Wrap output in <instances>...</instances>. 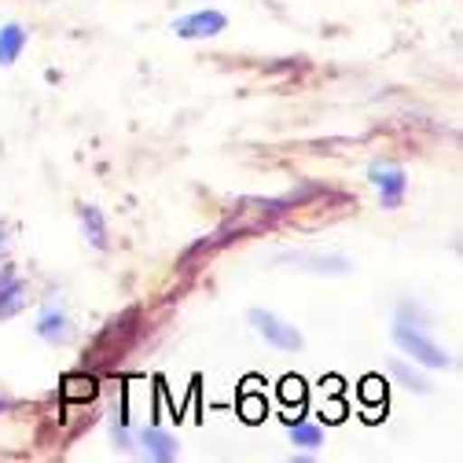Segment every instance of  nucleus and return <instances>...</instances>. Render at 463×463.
Returning a JSON list of instances; mask_svg holds the SVG:
<instances>
[{
	"mask_svg": "<svg viewBox=\"0 0 463 463\" xmlns=\"http://www.w3.org/2000/svg\"><path fill=\"white\" fill-rule=\"evenodd\" d=\"M250 324H254V331H258L269 345H276V350H283V354H298L302 345H306L302 331H298L295 324H287L283 317H276V313L250 309Z\"/></svg>",
	"mask_w": 463,
	"mask_h": 463,
	"instance_id": "nucleus-2",
	"label": "nucleus"
},
{
	"mask_svg": "<svg viewBox=\"0 0 463 463\" xmlns=\"http://www.w3.org/2000/svg\"><path fill=\"white\" fill-rule=\"evenodd\" d=\"M12 279H15V272H12L8 265H5V269H0V291H5V287H8Z\"/></svg>",
	"mask_w": 463,
	"mask_h": 463,
	"instance_id": "nucleus-18",
	"label": "nucleus"
},
{
	"mask_svg": "<svg viewBox=\"0 0 463 463\" xmlns=\"http://www.w3.org/2000/svg\"><path fill=\"white\" fill-rule=\"evenodd\" d=\"M240 412H243L247 423H261L265 420V401L261 397H243L240 401Z\"/></svg>",
	"mask_w": 463,
	"mask_h": 463,
	"instance_id": "nucleus-16",
	"label": "nucleus"
},
{
	"mask_svg": "<svg viewBox=\"0 0 463 463\" xmlns=\"http://www.w3.org/2000/svg\"><path fill=\"white\" fill-rule=\"evenodd\" d=\"M26 41H30V33H26L23 23H5L0 26V67H12L23 55Z\"/></svg>",
	"mask_w": 463,
	"mask_h": 463,
	"instance_id": "nucleus-7",
	"label": "nucleus"
},
{
	"mask_svg": "<svg viewBox=\"0 0 463 463\" xmlns=\"http://www.w3.org/2000/svg\"><path fill=\"white\" fill-rule=\"evenodd\" d=\"M279 261L298 265L302 272H317V276H345V272H350V258H345V254H309V250H298V254H279Z\"/></svg>",
	"mask_w": 463,
	"mask_h": 463,
	"instance_id": "nucleus-5",
	"label": "nucleus"
},
{
	"mask_svg": "<svg viewBox=\"0 0 463 463\" xmlns=\"http://www.w3.org/2000/svg\"><path fill=\"white\" fill-rule=\"evenodd\" d=\"M393 345L397 350H404V357H412L416 364H423V368H449L452 364V357L441 350L438 342H430L420 327H412L409 320H397L393 324Z\"/></svg>",
	"mask_w": 463,
	"mask_h": 463,
	"instance_id": "nucleus-1",
	"label": "nucleus"
},
{
	"mask_svg": "<svg viewBox=\"0 0 463 463\" xmlns=\"http://www.w3.org/2000/svg\"><path fill=\"white\" fill-rule=\"evenodd\" d=\"M279 397H283L287 404H298V409H302V401H306V383H302L298 375H287V379L279 383Z\"/></svg>",
	"mask_w": 463,
	"mask_h": 463,
	"instance_id": "nucleus-14",
	"label": "nucleus"
},
{
	"mask_svg": "<svg viewBox=\"0 0 463 463\" xmlns=\"http://www.w3.org/2000/svg\"><path fill=\"white\" fill-rule=\"evenodd\" d=\"M140 445H144L147 459H155V463H169V459H177V441H173L165 430H158V427L140 430Z\"/></svg>",
	"mask_w": 463,
	"mask_h": 463,
	"instance_id": "nucleus-8",
	"label": "nucleus"
},
{
	"mask_svg": "<svg viewBox=\"0 0 463 463\" xmlns=\"http://www.w3.org/2000/svg\"><path fill=\"white\" fill-rule=\"evenodd\" d=\"M291 427V441L298 445V449H320L324 445V430H320V423H309V420H295V423H287Z\"/></svg>",
	"mask_w": 463,
	"mask_h": 463,
	"instance_id": "nucleus-12",
	"label": "nucleus"
},
{
	"mask_svg": "<svg viewBox=\"0 0 463 463\" xmlns=\"http://www.w3.org/2000/svg\"><path fill=\"white\" fill-rule=\"evenodd\" d=\"M368 177H372V184H375V192H379V203H383L386 210H397V206L404 203V192H409V177H404L401 165H393V162H375V165L368 169Z\"/></svg>",
	"mask_w": 463,
	"mask_h": 463,
	"instance_id": "nucleus-3",
	"label": "nucleus"
},
{
	"mask_svg": "<svg viewBox=\"0 0 463 463\" xmlns=\"http://www.w3.org/2000/svg\"><path fill=\"white\" fill-rule=\"evenodd\" d=\"M320 386H324V393H331V397H335V393H338V390H342V383H338V379H335V375H331V379H324V383H320Z\"/></svg>",
	"mask_w": 463,
	"mask_h": 463,
	"instance_id": "nucleus-17",
	"label": "nucleus"
},
{
	"mask_svg": "<svg viewBox=\"0 0 463 463\" xmlns=\"http://www.w3.org/2000/svg\"><path fill=\"white\" fill-rule=\"evenodd\" d=\"M33 331H37V338H44L48 345H63V342L71 338V320H67V313H63L60 306H48V309L37 317Z\"/></svg>",
	"mask_w": 463,
	"mask_h": 463,
	"instance_id": "nucleus-6",
	"label": "nucleus"
},
{
	"mask_svg": "<svg viewBox=\"0 0 463 463\" xmlns=\"http://www.w3.org/2000/svg\"><path fill=\"white\" fill-rule=\"evenodd\" d=\"M390 375H393L397 383H404L409 390H420V393H427V390H430V383H427V379H423L416 368L404 364V361H393V364H390Z\"/></svg>",
	"mask_w": 463,
	"mask_h": 463,
	"instance_id": "nucleus-13",
	"label": "nucleus"
},
{
	"mask_svg": "<svg viewBox=\"0 0 463 463\" xmlns=\"http://www.w3.org/2000/svg\"><path fill=\"white\" fill-rule=\"evenodd\" d=\"M26 306H30V283L26 279H12L5 291H0V320H12Z\"/></svg>",
	"mask_w": 463,
	"mask_h": 463,
	"instance_id": "nucleus-9",
	"label": "nucleus"
},
{
	"mask_svg": "<svg viewBox=\"0 0 463 463\" xmlns=\"http://www.w3.org/2000/svg\"><path fill=\"white\" fill-rule=\"evenodd\" d=\"M78 217H81V228H85V240L96 250H107V221H103V210L99 206H81Z\"/></svg>",
	"mask_w": 463,
	"mask_h": 463,
	"instance_id": "nucleus-10",
	"label": "nucleus"
},
{
	"mask_svg": "<svg viewBox=\"0 0 463 463\" xmlns=\"http://www.w3.org/2000/svg\"><path fill=\"white\" fill-rule=\"evenodd\" d=\"M224 26H228V15H224V12L203 8V12H192V15H184V19L173 23V33L184 37V41H206V37L224 33Z\"/></svg>",
	"mask_w": 463,
	"mask_h": 463,
	"instance_id": "nucleus-4",
	"label": "nucleus"
},
{
	"mask_svg": "<svg viewBox=\"0 0 463 463\" xmlns=\"http://www.w3.org/2000/svg\"><path fill=\"white\" fill-rule=\"evenodd\" d=\"M96 390H99V383H96V375H89V372H74V375L63 379V397H67V401H92Z\"/></svg>",
	"mask_w": 463,
	"mask_h": 463,
	"instance_id": "nucleus-11",
	"label": "nucleus"
},
{
	"mask_svg": "<svg viewBox=\"0 0 463 463\" xmlns=\"http://www.w3.org/2000/svg\"><path fill=\"white\" fill-rule=\"evenodd\" d=\"M5 409H8V397H5V393H0V412H5Z\"/></svg>",
	"mask_w": 463,
	"mask_h": 463,
	"instance_id": "nucleus-20",
	"label": "nucleus"
},
{
	"mask_svg": "<svg viewBox=\"0 0 463 463\" xmlns=\"http://www.w3.org/2000/svg\"><path fill=\"white\" fill-rule=\"evenodd\" d=\"M5 240H8V228L0 224V258H5Z\"/></svg>",
	"mask_w": 463,
	"mask_h": 463,
	"instance_id": "nucleus-19",
	"label": "nucleus"
},
{
	"mask_svg": "<svg viewBox=\"0 0 463 463\" xmlns=\"http://www.w3.org/2000/svg\"><path fill=\"white\" fill-rule=\"evenodd\" d=\"M361 386H364V390H361V397H364L368 404H386V383H383L379 375H368Z\"/></svg>",
	"mask_w": 463,
	"mask_h": 463,
	"instance_id": "nucleus-15",
	"label": "nucleus"
}]
</instances>
